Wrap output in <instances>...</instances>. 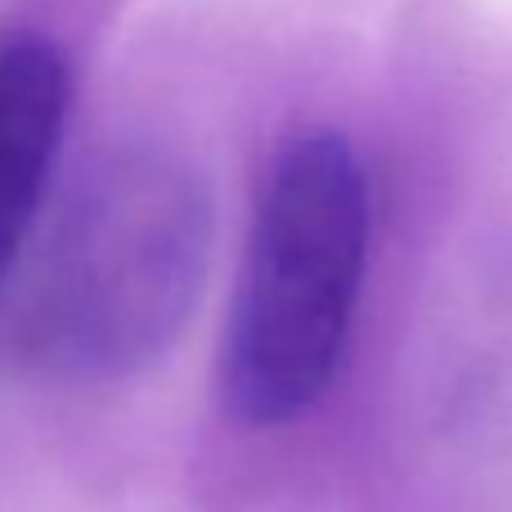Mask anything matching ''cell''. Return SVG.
I'll return each mask as SVG.
<instances>
[{"label": "cell", "mask_w": 512, "mask_h": 512, "mask_svg": "<svg viewBox=\"0 0 512 512\" xmlns=\"http://www.w3.org/2000/svg\"><path fill=\"white\" fill-rule=\"evenodd\" d=\"M207 256V180L149 144L104 153L68 180L18 261V355L63 382L149 369L194 315Z\"/></svg>", "instance_id": "obj_1"}, {"label": "cell", "mask_w": 512, "mask_h": 512, "mask_svg": "<svg viewBox=\"0 0 512 512\" xmlns=\"http://www.w3.org/2000/svg\"><path fill=\"white\" fill-rule=\"evenodd\" d=\"M68 113V59L41 36L0 45V283L18 270L41 221Z\"/></svg>", "instance_id": "obj_3"}, {"label": "cell", "mask_w": 512, "mask_h": 512, "mask_svg": "<svg viewBox=\"0 0 512 512\" xmlns=\"http://www.w3.org/2000/svg\"><path fill=\"white\" fill-rule=\"evenodd\" d=\"M373 239L364 158L310 131L270 162L225 328V405L248 427H283L328 396L346 355Z\"/></svg>", "instance_id": "obj_2"}]
</instances>
